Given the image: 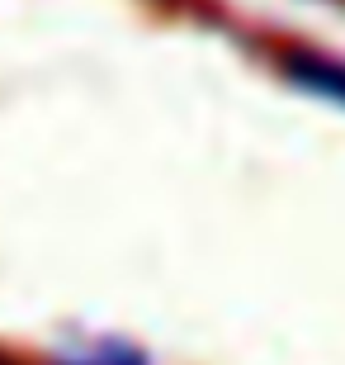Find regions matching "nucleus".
Returning a JSON list of instances; mask_svg holds the SVG:
<instances>
[{
	"label": "nucleus",
	"mask_w": 345,
	"mask_h": 365,
	"mask_svg": "<svg viewBox=\"0 0 345 365\" xmlns=\"http://www.w3.org/2000/svg\"><path fill=\"white\" fill-rule=\"evenodd\" d=\"M0 365H19V361H10V356H0Z\"/></svg>",
	"instance_id": "nucleus-3"
},
{
	"label": "nucleus",
	"mask_w": 345,
	"mask_h": 365,
	"mask_svg": "<svg viewBox=\"0 0 345 365\" xmlns=\"http://www.w3.org/2000/svg\"><path fill=\"white\" fill-rule=\"evenodd\" d=\"M279 71L298 91L322 95V100H331V105L345 109V62L341 57H327L317 48H289V53L279 57Z\"/></svg>",
	"instance_id": "nucleus-2"
},
{
	"label": "nucleus",
	"mask_w": 345,
	"mask_h": 365,
	"mask_svg": "<svg viewBox=\"0 0 345 365\" xmlns=\"http://www.w3.org/2000/svg\"><path fill=\"white\" fill-rule=\"evenodd\" d=\"M48 365H156L147 346L119 332H76L48 351Z\"/></svg>",
	"instance_id": "nucleus-1"
}]
</instances>
